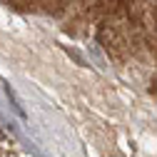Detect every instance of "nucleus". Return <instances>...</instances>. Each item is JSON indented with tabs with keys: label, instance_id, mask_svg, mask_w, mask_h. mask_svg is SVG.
<instances>
[{
	"label": "nucleus",
	"instance_id": "nucleus-1",
	"mask_svg": "<svg viewBox=\"0 0 157 157\" xmlns=\"http://www.w3.org/2000/svg\"><path fill=\"white\" fill-rule=\"evenodd\" d=\"M152 90H155V92H157V82H155V87H152Z\"/></svg>",
	"mask_w": 157,
	"mask_h": 157
},
{
	"label": "nucleus",
	"instance_id": "nucleus-2",
	"mask_svg": "<svg viewBox=\"0 0 157 157\" xmlns=\"http://www.w3.org/2000/svg\"><path fill=\"white\" fill-rule=\"evenodd\" d=\"M0 137H3V135H0Z\"/></svg>",
	"mask_w": 157,
	"mask_h": 157
}]
</instances>
